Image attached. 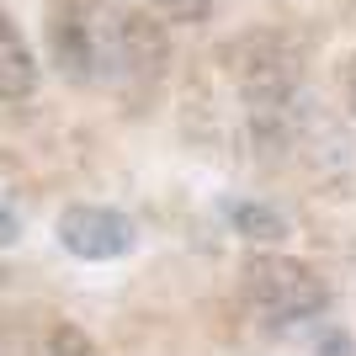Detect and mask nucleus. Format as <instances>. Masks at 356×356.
Masks as SVG:
<instances>
[{"label":"nucleus","instance_id":"nucleus-10","mask_svg":"<svg viewBox=\"0 0 356 356\" xmlns=\"http://www.w3.org/2000/svg\"><path fill=\"white\" fill-rule=\"evenodd\" d=\"M341 86H346V106H351V118H356V54L346 59V74H341Z\"/></svg>","mask_w":356,"mask_h":356},{"label":"nucleus","instance_id":"nucleus-2","mask_svg":"<svg viewBox=\"0 0 356 356\" xmlns=\"http://www.w3.org/2000/svg\"><path fill=\"white\" fill-rule=\"evenodd\" d=\"M239 287H245V303H250L266 325H298L330 303V287L325 277L298 261V255H282V250H255L245 255L239 266Z\"/></svg>","mask_w":356,"mask_h":356},{"label":"nucleus","instance_id":"nucleus-9","mask_svg":"<svg viewBox=\"0 0 356 356\" xmlns=\"http://www.w3.org/2000/svg\"><path fill=\"white\" fill-rule=\"evenodd\" d=\"M314 356H356V341L346 335V330H325L319 346H314Z\"/></svg>","mask_w":356,"mask_h":356},{"label":"nucleus","instance_id":"nucleus-5","mask_svg":"<svg viewBox=\"0 0 356 356\" xmlns=\"http://www.w3.org/2000/svg\"><path fill=\"white\" fill-rule=\"evenodd\" d=\"M223 218L234 223V234H245L250 245H261V250H277L287 239V218L277 208H266V202H250V197L223 202Z\"/></svg>","mask_w":356,"mask_h":356},{"label":"nucleus","instance_id":"nucleus-3","mask_svg":"<svg viewBox=\"0 0 356 356\" xmlns=\"http://www.w3.org/2000/svg\"><path fill=\"white\" fill-rule=\"evenodd\" d=\"M59 245L80 261H118L138 245V229L128 213L118 208H90V202H74L59 213Z\"/></svg>","mask_w":356,"mask_h":356},{"label":"nucleus","instance_id":"nucleus-1","mask_svg":"<svg viewBox=\"0 0 356 356\" xmlns=\"http://www.w3.org/2000/svg\"><path fill=\"white\" fill-rule=\"evenodd\" d=\"M48 59L74 86L128 90L165 70L170 38L149 11L118 6V0H59L48 11Z\"/></svg>","mask_w":356,"mask_h":356},{"label":"nucleus","instance_id":"nucleus-6","mask_svg":"<svg viewBox=\"0 0 356 356\" xmlns=\"http://www.w3.org/2000/svg\"><path fill=\"white\" fill-rule=\"evenodd\" d=\"M38 356H102V351H96L90 335H80L74 325H54L43 335V346H38Z\"/></svg>","mask_w":356,"mask_h":356},{"label":"nucleus","instance_id":"nucleus-8","mask_svg":"<svg viewBox=\"0 0 356 356\" xmlns=\"http://www.w3.org/2000/svg\"><path fill=\"white\" fill-rule=\"evenodd\" d=\"M16 239H22V208H16L11 192L0 186V250H6V245H16Z\"/></svg>","mask_w":356,"mask_h":356},{"label":"nucleus","instance_id":"nucleus-4","mask_svg":"<svg viewBox=\"0 0 356 356\" xmlns=\"http://www.w3.org/2000/svg\"><path fill=\"white\" fill-rule=\"evenodd\" d=\"M38 90V64L32 48L22 43V32L6 11H0V102H27Z\"/></svg>","mask_w":356,"mask_h":356},{"label":"nucleus","instance_id":"nucleus-7","mask_svg":"<svg viewBox=\"0 0 356 356\" xmlns=\"http://www.w3.org/2000/svg\"><path fill=\"white\" fill-rule=\"evenodd\" d=\"M138 6L154 16H170V22H208L213 16V0H138Z\"/></svg>","mask_w":356,"mask_h":356}]
</instances>
